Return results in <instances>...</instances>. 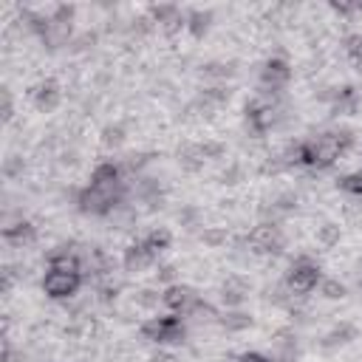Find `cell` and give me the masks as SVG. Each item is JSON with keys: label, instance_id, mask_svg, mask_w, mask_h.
<instances>
[{"label": "cell", "instance_id": "cell-7", "mask_svg": "<svg viewBox=\"0 0 362 362\" xmlns=\"http://www.w3.org/2000/svg\"><path fill=\"white\" fill-rule=\"evenodd\" d=\"M198 300L195 288L192 286H184V283H173L164 288V305L173 311V314H187L192 308V303Z\"/></svg>", "mask_w": 362, "mask_h": 362}, {"label": "cell", "instance_id": "cell-10", "mask_svg": "<svg viewBox=\"0 0 362 362\" xmlns=\"http://www.w3.org/2000/svg\"><path fill=\"white\" fill-rule=\"evenodd\" d=\"M300 209V195L294 189H283L272 198V204L266 206V215H269V223H277L280 218H288Z\"/></svg>", "mask_w": 362, "mask_h": 362}, {"label": "cell", "instance_id": "cell-37", "mask_svg": "<svg viewBox=\"0 0 362 362\" xmlns=\"http://www.w3.org/2000/svg\"><path fill=\"white\" fill-rule=\"evenodd\" d=\"M359 288H362V274H359Z\"/></svg>", "mask_w": 362, "mask_h": 362}, {"label": "cell", "instance_id": "cell-34", "mask_svg": "<svg viewBox=\"0 0 362 362\" xmlns=\"http://www.w3.org/2000/svg\"><path fill=\"white\" fill-rule=\"evenodd\" d=\"M238 362H274L269 354H260V351H246L238 356Z\"/></svg>", "mask_w": 362, "mask_h": 362}, {"label": "cell", "instance_id": "cell-29", "mask_svg": "<svg viewBox=\"0 0 362 362\" xmlns=\"http://www.w3.org/2000/svg\"><path fill=\"white\" fill-rule=\"evenodd\" d=\"M342 48H345V54L351 57V62L359 59V57H362V31H351V34H345Z\"/></svg>", "mask_w": 362, "mask_h": 362}, {"label": "cell", "instance_id": "cell-36", "mask_svg": "<svg viewBox=\"0 0 362 362\" xmlns=\"http://www.w3.org/2000/svg\"><path fill=\"white\" fill-rule=\"evenodd\" d=\"M354 68H356V74L362 76V57H359V59H354Z\"/></svg>", "mask_w": 362, "mask_h": 362}, {"label": "cell", "instance_id": "cell-3", "mask_svg": "<svg viewBox=\"0 0 362 362\" xmlns=\"http://www.w3.org/2000/svg\"><path fill=\"white\" fill-rule=\"evenodd\" d=\"M246 246L255 255H283L286 252V235L280 229V223H257L249 235H246Z\"/></svg>", "mask_w": 362, "mask_h": 362}, {"label": "cell", "instance_id": "cell-14", "mask_svg": "<svg viewBox=\"0 0 362 362\" xmlns=\"http://www.w3.org/2000/svg\"><path fill=\"white\" fill-rule=\"evenodd\" d=\"M3 238L8 240V243H14L17 249H23V246H31L34 240H37V229H34V223L31 221H17V223H6L3 226Z\"/></svg>", "mask_w": 362, "mask_h": 362}, {"label": "cell", "instance_id": "cell-16", "mask_svg": "<svg viewBox=\"0 0 362 362\" xmlns=\"http://www.w3.org/2000/svg\"><path fill=\"white\" fill-rule=\"evenodd\" d=\"M212 20H215V14H212L209 8H189V11H187V31H189L195 40H204L206 31L212 28Z\"/></svg>", "mask_w": 362, "mask_h": 362}, {"label": "cell", "instance_id": "cell-19", "mask_svg": "<svg viewBox=\"0 0 362 362\" xmlns=\"http://www.w3.org/2000/svg\"><path fill=\"white\" fill-rule=\"evenodd\" d=\"M141 243L153 252V255H158V252H164V249H170V243H173V232L167 229V226H153L144 238H141Z\"/></svg>", "mask_w": 362, "mask_h": 362}, {"label": "cell", "instance_id": "cell-13", "mask_svg": "<svg viewBox=\"0 0 362 362\" xmlns=\"http://www.w3.org/2000/svg\"><path fill=\"white\" fill-rule=\"evenodd\" d=\"M218 325L223 331H229V334H240V331H249L255 325V317L249 311H243V308H223L218 314Z\"/></svg>", "mask_w": 362, "mask_h": 362}, {"label": "cell", "instance_id": "cell-30", "mask_svg": "<svg viewBox=\"0 0 362 362\" xmlns=\"http://www.w3.org/2000/svg\"><path fill=\"white\" fill-rule=\"evenodd\" d=\"M201 153H204V158H206V161H218V158H223V156H226V144L206 139V141H201Z\"/></svg>", "mask_w": 362, "mask_h": 362}, {"label": "cell", "instance_id": "cell-28", "mask_svg": "<svg viewBox=\"0 0 362 362\" xmlns=\"http://www.w3.org/2000/svg\"><path fill=\"white\" fill-rule=\"evenodd\" d=\"M156 280L167 288V286H173V283H178V266L175 263H158L156 266Z\"/></svg>", "mask_w": 362, "mask_h": 362}, {"label": "cell", "instance_id": "cell-25", "mask_svg": "<svg viewBox=\"0 0 362 362\" xmlns=\"http://www.w3.org/2000/svg\"><path fill=\"white\" fill-rule=\"evenodd\" d=\"M243 175H246L243 164L232 161V164H226V167L218 173V184H223V187H235V184H240V181H243Z\"/></svg>", "mask_w": 362, "mask_h": 362}, {"label": "cell", "instance_id": "cell-9", "mask_svg": "<svg viewBox=\"0 0 362 362\" xmlns=\"http://www.w3.org/2000/svg\"><path fill=\"white\" fill-rule=\"evenodd\" d=\"M269 342L274 348V354H272L274 362H294V356H297V334H294V328H288V325L277 328Z\"/></svg>", "mask_w": 362, "mask_h": 362}, {"label": "cell", "instance_id": "cell-31", "mask_svg": "<svg viewBox=\"0 0 362 362\" xmlns=\"http://www.w3.org/2000/svg\"><path fill=\"white\" fill-rule=\"evenodd\" d=\"M0 113H3V122L14 119V102H11V90L8 88L0 90Z\"/></svg>", "mask_w": 362, "mask_h": 362}, {"label": "cell", "instance_id": "cell-20", "mask_svg": "<svg viewBox=\"0 0 362 362\" xmlns=\"http://www.w3.org/2000/svg\"><path fill=\"white\" fill-rule=\"evenodd\" d=\"M356 107H359V96H356V90L351 85H345L339 90V99L331 105V113L334 116H351V113H356Z\"/></svg>", "mask_w": 362, "mask_h": 362}, {"label": "cell", "instance_id": "cell-33", "mask_svg": "<svg viewBox=\"0 0 362 362\" xmlns=\"http://www.w3.org/2000/svg\"><path fill=\"white\" fill-rule=\"evenodd\" d=\"M76 161H79V153H76L74 147H62V150H59V164H62V167H68V164L74 167Z\"/></svg>", "mask_w": 362, "mask_h": 362}, {"label": "cell", "instance_id": "cell-24", "mask_svg": "<svg viewBox=\"0 0 362 362\" xmlns=\"http://www.w3.org/2000/svg\"><path fill=\"white\" fill-rule=\"evenodd\" d=\"M175 221L184 226V229H198L201 226V209L195 204H184L178 212H175ZM204 229V226H201Z\"/></svg>", "mask_w": 362, "mask_h": 362}, {"label": "cell", "instance_id": "cell-23", "mask_svg": "<svg viewBox=\"0 0 362 362\" xmlns=\"http://www.w3.org/2000/svg\"><path fill=\"white\" fill-rule=\"evenodd\" d=\"M317 291H320V297H322V300H342V297L348 294L345 283H339L337 277H322V280H320V286H317Z\"/></svg>", "mask_w": 362, "mask_h": 362}, {"label": "cell", "instance_id": "cell-32", "mask_svg": "<svg viewBox=\"0 0 362 362\" xmlns=\"http://www.w3.org/2000/svg\"><path fill=\"white\" fill-rule=\"evenodd\" d=\"M331 11H337L339 17H351L362 11V3H331Z\"/></svg>", "mask_w": 362, "mask_h": 362}, {"label": "cell", "instance_id": "cell-4", "mask_svg": "<svg viewBox=\"0 0 362 362\" xmlns=\"http://www.w3.org/2000/svg\"><path fill=\"white\" fill-rule=\"evenodd\" d=\"M82 274H76V272H54V269H48L45 274H42V291H45V297L48 300H71V297H76V291L82 288Z\"/></svg>", "mask_w": 362, "mask_h": 362}, {"label": "cell", "instance_id": "cell-8", "mask_svg": "<svg viewBox=\"0 0 362 362\" xmlns=\"http://www.w3.org/2000/svg\"><path fill=\"white\" fill-rule=\"evenodd\" d=\"M156 257H158V255H153V252L139 240V243H133V246L124 249L122 266H124L127 274H139V272H147L150 266H156Z\"/></svg>", "mask_w": 362, "mask_h": 362}, {"label": "cell", "instance_id": "cell-26", "mask_svg": "<svg viewBox=\"0 0 362 362\" xmlns=\"http://www.w3.org/2000/svg\"><path fill=\"white\" fill-rule=\"evenodd\" d=\"M93 45H96V31H82V34H76V37L71 40L68 51H74V54H85V51H90Z\"/></svg>", "mask_w": 362, "mask_h": 362}, {"label": "cell", "instance_id": "cell-11", "mask_svg": "<svg viewBox=\"0 0 362 362\" xmlns=\"http://www.w3.org/2000/svg\"><path fill=\"white\" fill-rule=\"evenodd\" d=\"M238 74L235 62H226V59H209L198 68V76L212 82V85H226V79H232Z\"/></svg>", "mask_w": 362, "mask_h": 362}, {"label": "cell", "instance_id": "cell-12", "mask_svg": "<svg viewBox=\"0 0 362 362\" xmlns=\"http://www.w3.org/2000/svg\"><path fill=\"white\" fill-rule=\"evenodd\" d=\"M356 337H359V328H356V325H351V322H339V325H334L331 331H325V334H322V339H320V348H325V351H334V348L351 345Z\"/></svg>", "mask_w": 362, "mask_h": 362}, {"label": "cell", "instance_id": "cell-1", "mask_svg": "<svg viewBox=\"0 0 362 362\" xmlns=\"http://www.w3.org/2000/svg\"><path fill=\"white\" fill-rule=\"evenodd\" d=\"M342 153H345V150L339 147V141L334 139L331 130L317 133V136H311V139L303 141V156H305L303 164L311 167V170H328Z\"/></svg>", "mask_w": 362, "mask_h": 362}, {"label": "cell", "instance_id": "cell-6", "mask_svg": "<svg viewBox=\"0 0 362 362\" xmlns=\"http://www.w3.org/2000/svg\"><path fill=\"white\" fill-rule=\"evenodd\" d=\"M249 291H252V286H249V280L246 277H240V274H229L223 283H221V305L223 308H240L246 300H249Z\"/></svg>", "mask_w": 362, "mask_h": 362}, {"label": "cell", "instance_id": "cell-5", "mask_svg": "<svg viewBox=\"0 0 362 362\" xmlns=\"http://www.w3.org/2000/svg\"><path fill=\"white\" fill-rule=\"evenodd\" d=\"M31 99H34V107H37L40 113H54V110L62 105V85H59L54 76H48V79H42V82L31 90Z\"/></svg>", "mask_w": 362, "mask_h": 362}, {"label": "cell", "instance_id": "cell-2", "mask_svg": "<svg viewBox=\"0 0 362 362\" xmlns=\"http://www.w3.org/2000/svg\"><path fill=\"white\" fill-rule=\"evenodd\" d=\"M320 280H322L320 266H317V263H311V260H305V257L294 260V263H291V269H288V272H286V277H283L286 288H288L294 297H308V294L320 286Z\"/></svg>", "mask_w": 362, "mask_h": 362}, {"label": "cell", "instance_id": "cell-17", "mask_svg": "<svg viewBox=\"0 0 362 362\" xmlns=\"http://www.w3.org/2000/svg\"><path fill=\"white\" fill-rule=\"evenodd\" d=\"M99 141H102L105 150H119V147L127 141V127H124V122H110V124H105L102 133H99Z\"/></svg>", "mask_w": 362, "mask_h": 362}, {"label": "cell", "instance_id": "cell-15", "mask_svg": "<svg viewBox=\"0 0 362 362\" xmlns=\"http://www.w3.org/2000/svg\"><path fill=\"white\" fill-rule=\"evenodd\" d=\"M175 156H178V167H181L184 173H189V175L201 173V170H204V164H206V158H204V153H201V144H195V141L181 144Z\"/></svg>", "mask_w": 362, "mask_h": 362}, {"label": "cell", "instance_id": "cell-18", "mask_svg": "<svg viewBox=\"0 0 362 362\" xmlns=\"http://www.w3.org/2000/svg\"><path fill=\"white\" fill-rule=\"evenodd\" d=\"M314 238H317V243H320L322 249H334V246L342 240V223H337V221H322V223L317 226Z\"/></svg>", "mask_w": 362, "mask_h": 362}, {"label": "cell", "instance_id": "cell-21", "mask_svg": "<svg viewBox=\"0 0 362 362\" xmlns=\"http://www.w3.org/2000/svg\"><path fill=\"white\" fill-rule=\"evenodd\" d=\"M198 240L206 246V249H221L229 243V229L226 226H204L198 232Z\"/></svg>", "mask_w": 362, "mask_h": 362}, {"label": "cell", "instance_id": "cell-22", "mask_svg": "<svg viewBox=\"0 0 362 362\" xmlns=\"http://www.w3.org/2000/svg\"><path fill=\"white\" fill-rule=\"evenodd\" d=\"M133 303H136L139 308H144V311H153V308L164 305V291H158V288H153V286H141V288L133 294Z\"/></svg>", "mask_w": 362, "mask_h": 362}, {"label": "cell", "instance_id": "cell-35", "mask_svg": "<svg viewBox=\"0 0 362 362\" xmlns=\"http://www.w3.org/2000/svg\"><path fill=\"white\" fill-rule=\"evenodd\" d=\"M150 362H181L173 351H156L153 356H150Z\"/></svg>", "mask_w": 362, "mask_h": 362}, {"label": "cell", "instance_id": "cell-38", "mask_svg": "<svg viewBox=\"0 0 362 362\" xmlns=\"http://www.w3.org/2000/svg\"><path fill=\"white\" fill-rule=\"evenodd\" d=\"M359 229H362V218H359Z\"/></svg>", "mask_w": 362, "mask_h": 362}, {"label": "cell", "instance_id": "cell-27", "mask_svg": "<svg viewBox=\"0 0 362 362\" xmlns=\"http://www.w3.org/2000/svg\"><path fill=\"white\" fill-rule=\"evenodd\" d=\"M23 170H25V161H23V156H8V158L3 161V175H6L8 181H17V178H23Z\"/></svg>", "mask_w": 362, "mask_h": 362}]
</instances>
